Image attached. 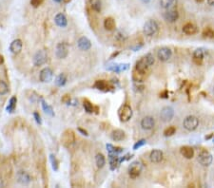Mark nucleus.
I'll return each mask as SVG.
<instances>
[{"instance_id": "nucleus-6", "label": "nucleus", "mask_w": 214, "mask_h": 188, "mask_svg": "<svg viewBox=\"0 0 214 188\" xmlns=\"http://www.w3.org/2000/svg\"><path fill=\"white\" fill-rule=\"evenodd\" d=\"M118 116L121 122H128L132 117V109L129 105H124L118 111Z\"/></svg>"}, {"instance_id": "nucleus-16", "label": "nucleus", "mask_w": 214, "mask_h": 188, "mask_svg": "<svg viewBox=\"0 0 214 188\" xmlns=\"http://www.w3.org/2000/svg\"><path fill=\"white\" fill-rule=\"evenodd\" d=\"M154 126H155V121L150 116L144 117L141 121V126L145 130H150L154 127Z\"/></svg>"}, {"instance_id": "nucleus-24", "label": "nucleus", "mask_w": 214, "mask_h": 188, "mask_svg": "<svg viewBox=\"0 0 214 188\" xmlns=\"http://www.w3.org/2000/svg\"><path fill=\"white\" fill-rule=\"evenodd\" d=\"M109 160H110V166L111 170H115L117 168V166H119V163L121 162L119 157H117V154H110Z\"/></svg>"}, {"instance_id": "nucleus-10", "label": "nucleus", "mask_w": 214, "mask_h": 188, "mask_svg": "<svg viewBox=\"0 0 214 188\" xmlns=\"http://www.w3.org/2000/svg\"><path fill=\"white\" fill-rule=\"evenodd\" d=\"M173 116H174V110L171 106L163 107L161 112H160V119L163 122H165V123L171 121L172 118H173Z\"/></svg>"}, {"instance_id": "nucleus-35", "label": "nucleus", "mask_w": 214, "mask_h": 188, "mask_svg": "<svg viewBox=\"0 0 214 188\" xmlns=\"http://www.w3.org/2000/svg\"><path fill=\"white\" fill-rule=\"evenodd\" d=\"M107 149H108V151H109L110 154H117V155H118L119 153L123 152V148L114 146H112V145H110V144H108V145H107Z\"/></svg>"}, {"instance_id": "nucleus-36", "label": "nucleus", "mask_w": 214, "mask_h": 188, "mask_svg": "<svg viewBox=\"0 0 214 188\" xmlns=\"http://www.w3.org/2000/svg\"><path fill=\"white\" fill-rule=\"evenodd\" d=\"M9 91V87L8 85L2 81V80H0V95H5V94H7Z\"/></svg>"}, {"instance_id": "nucleus-49", "label": "nucleus", "mask_w": 214, "mask_h": 188, "mask_svg": "<svg viewBox=\"0 0 214 188\" xmlns=\"http://www.w3.org/2000/svg\"><path fill=\"white\" fill-rule=\"evenodd\" d=\"M54 2H56V3H60V2H62L63 0H54Z\"/></svg>"}, {"instance_id": "nucleus-9", "label": "nucleus", "mask_w": 214, "mask_h": 188, "mask_svg": "<svg viewBox=\"0 0 214 188\" xmlns=\"http://www.w3.org/2000/svg\"><path fill=\"white\" fill-rule=\"evenodd\" d=\"M69 54V45L65 42L59 43L55 49V55L59 59H64Z\"/></svg>"}, {"instance_id": "nucleus-3", "label": "nucleus", "mask_w": 214, "mask_h": 188, "mask_svg": "<svg viewBox=\"0 0 214 188\" xmlns=\"http://www.w3.org/2000/svg\"><path fill=\"white\" fill-rule=\"evenodd\" d=\"M143 171V163L140 161H132L129 166V175L131 179H136Z\"/></svg>"}, {"instance_id": "nucleus-42", "label": "nucleus", "mask_w": 214, "mask_h": 188, "mask_svg": "<svg viewBox=\"0 0 214 188\" xmlns=\"http://www.w3.org/2000/svg\"><path fill=\"white\" fill-rule=\"evenodd\" d=\"M43 3V0H31V5L34 8L39 7Z\"/></svg>"}, {"instance_id": "nucleus-31", "label": "nucleus", "mask_w": 214, "mask_h": 188, "mask_svg": "<svg viewBox=\"0 0 214 188\" xmlns=\"http://www.w3.org/2000/svg\"><path fill=\"white\" fill-rule=\"evenodd\" d=\"M16 104H17V98H16V96H13L9 101V104L6 107V110L10 113L13 112L15 107H16Z\"/></svg>"}, {"instance_id": "nucleus-23", "label": "nucleus", "mask_w": 214, "mask_h": 188, "mask_svg": "<svg viewBox=\"0 0 214 188\" xmlns=\"http://www.w3.org/2000/svg\"><path fill=\"white\" fill-rule=\"evenodd\" d=\"M180 152L182 154L183 157H185L186 159H192L194 157V149L190 146H183L180 149Z\"/></svg>"}, {"instance_id": "nucleus-22", "label": "nucleus", "mask_w": 214, "mask_h": 188, "mask_svg": "<svg viewBox=\"0 0 214 188\" xmlns=\"http://www.w3.org/2000/svg\"><path fill=\"white\" fill-rule=\"evenodd\" d=\"M126 137V134L123 130L121 129H115L111 132L110 134V138L114 142H120V141H123Z\"/></svg>"}, {"instance_id": "nucleus-26", "label": "nucleus", "mask_w": 214, "mask_h": 188, "mask_svg": "<svg viewBox=\"0 0 214 188\" xmlns=\"http://www.w3.org/2000/svg\"><path fill=\"white\" fill-rule=\"evenodd\" d=\"M183 32H184V33H186L187 35H192L197 32V27L195 25L191 24V23H187V24H186L183 27Z\"/></svg>"}, {"instance_id": "nucleus-33", "label": "nucleus", "mask_w": 214, "mask_h": 188, "mask_svg": "<svg viewBox=\"0 0 214 188\" xmlns=\"http://www.w3.org/2000/svg\"><path fill=\"white\" fill-rule=\"evenodd\" d=\"M67 83V76L64 73L59 74L55 79V84L57 87H64Z\"/></svg>"}, {"instance_id": "nucleus-18", "label": "nucleus", "mask_w": 214, "mask_h": 188, "mask_svg": "<svg viewBox=\"0 0 214 188\" xmlns=\"http://www.w3.org/2000/svg\"><path fill=\"white\" fill-rule=\"evenodd\" d=\"M77 46L81 51H89L91 48V42L88 37L83 36L77 41Z\"/></svg>"}, {"instance_id": "nucleus-8", "label": "nucleus", "mask_w": 214, "mask_h": 188, "mask_svg": "<svg viewBox=\"0 0 214 188\" xmlns=\"http://www.w3.org/2000/svg\"><path fill=\"white\" fill-rule=\"evenodd\" d=\"M33 64L36 67H40L42 65H44L47 61H48V53L46 51L44 50H40L38 51L34 55H33Z\"/></svg>"}, {"instance_id": "nucleus-15", "label": "nucleus", "mask_w": 214, "mask_h": 188, "mask_svg": "<svg viewBox=\"0 0 214 188\" xmlns=\"http://www.w3.org/2000/svg\"><path fill=\"white\" fill-rule=\"evenodd\" d=\"M16 180L20 184L27 185L32 181V177L28 172L20 170L16 173Z\"/></svg>"}, {"instance_id": "nucleus-41", "label": "nucleus", "mask_w": 214, "mask_h": 188, "mask_svg": "<svg viewBox=\"0 0 214 188\" xmlns=\"http://www.w3.org/2000/svg\"><path fill=\"white\" fill-rule=\"evenodd\" d=\"M146 144H147V141H146L145 139H142V140L138 141V142H136V143L134 144L133 149H134V150H137L138 148H140V147H142V146H144Z\"/></svg>"}, {"instance_id": "nucleus-30", "label": "nucleus", "mask_w": 214, "mask_h": 188, "mask_svg": "<svg viewBox=\"0 0 214 188\" xmlns=\"http://www.w3.org/2000/svg\"><path fill=\"white\" fill-rule=\"evenodd\" d=\"M90 7L93 11L100 12L102 10V2L101 0H89Z\"/></svg>"}, {"instance_id": "nucleus-12", "label": "nucleus", "mask_w": 214, "mask_h": 188, "mask_svg": "<svg viewBox=\"0 0 214 188\" xmlns=\"http://www.w3.org/2000/svg\"><path fill=\"white\" fill-rule=\"evenodd\" d=\"M130 68V64H110L106 67V69L110 70V72H113L115 73H119L122 72H126Z\"/></svg>"}, {"instance_id": "nucleus-21", "label": "nucleus", "mask_w": 214, "mask_h": 188, "mask_svg": "<svg viewBox=\"0 0 214 188\" xmlns=\"http://www.w3.org/2000/svg\"><path fill=\"white\" fill-rule=\"evenodd\" d=\"M150 159L154 163H159L163 160V152L159 149H154L150 152Z\"/></svg>"}, {"instance_id": "nucleus-13", "label": "nucleus", "mask_w": 214, "mask_h": 188, "mask_svg": "<svg viewBox=\"0 0 214 188\" xmlns=\"http://www.w3.org/2000/svg\"><path fill=\"white\" fill-rule=\"evenodd\" d=\"M54 77V72L50 67H45L43 68L40 74H39V79L42 83H49L53 80Z\"/></svg>"}, {"instance_id": "nucleus-43", "label": "nucleus", "mask_w": 214, "mask_h": 188, "mask_svg": "<svg viewBox=\"0 0 214 188\" xmlns=\"http://www.w3.org/2000/svg\"><path fill=\"white\" fill-rule=\"evenodd\" d=\"M33 117H34V119H35V121H36L37 124H39V125L42 124V120H41V117H40L39 113L34 112V113H33Z\"/></svg>"}, {"instance_id": "nucleus-20", "label": "nucleus", "mask_w": 214, "mask_h": 188, "mask_svg": "<svg viewBox=\"0 0 214 188\" xmlns=\"http://www.w3.org/2000/svg\"><path fill=\"white\" fill-rule=\"evenodd\" d=\"M204 55H205V53H204V51H203L202 49H197V50H195L194 52H193V55H192L193 62H194L196 65H198V66L202 65L203 60H204Z\"/></svg>"}, {"instance_id": "nucleus-19", "label": "nucleus", "mask_w": 214, "mask_h": 188, "mask_svg": "<svg viewBox=\"0 0 214 188\" xmlns=\"http://www.w3.org/2000/svg\"><path fill=\"white\" fill-rule=\"evenodd\" d=\"M54 22L60 28H65L68 25V19L63 13H57L54 17Z\"/></svg>"}, {"instance_id": "nucleus-1", "label": "nucleus", "mask_w": 214, "mask_h": 188, "mask_svg": "<svg viewBox=\"0 0 214 188\" xmlns=\"http://www.w3.org/2000/svg\"><path fill=\"white\" fill-rule=\"evenodd\" d=\"M154 56L151 53L146 54L144 57H142L139 61H137L135 66V70L138 73L145 74L150 67H151L154 64Z\"/></svg>"}, {"instance_id": "nucleus-34", "label": "nucleus", "mask_w": 214, "mask_h": 188, "mask_svg": "<svg viewBox=\"0 0 214 188\" xmlns=\"http://www.w3.org/2000/svg\"><path fill=\"white\" fill-rule=\"evenodd\" d=\"M31 95H29V94L27 93V97L29 98V100L32 102V103H38L39 101L41 102V99L42 97L40 95H38V94L34 91H30Z\"/></svg>"}, {"instance_id": "nucleus-39", "label": "nucleus", "mask_w": 214, "mask_h": 188, "mask_svg": "<svg viewBox=\"0 0 214 188\" xmlns=\"http://www.w3.org/2000/svg\"><path fill=\"white\" fill-rule=\"evenodd\" d=\"M175 131H176V128L174 126H169L164 131V135L166 137H171V136H172L175 133Z\"/></svg>"}, {"instance_id": "nucleus-46", "label": "nucleus", "mask_w": 214, "mask_h": 188, "mask_svg": "<svg viewBox=\"0 0 214 188\" xmlns=\"http://www.w3.org/2000/svg\"><path fill=\"white\" fill-rule=\"evenodd\" d=\"M3 63H4V57L1 54H0V66H1Z\"/></svg>"}, {"instance_id": "nucleus-44", "label": "nucleus", "mask_w": 214, "mask_h": 188, "mask_svg": "<svg viewBox=\"0 0 214 188\" xmlns=\"http://www.w3.org/2000/svg\"><path fill=\"white\" fill-rule=\"evenodd\" d=\"M78 131H79V132H81V133H82V135H85V136H88V135H89V134H88V132H87L86 130L82 129V128H78Z\"/></svg>"}, {"instance_id": "nucleus-25", "label": "nucleus", "mask_w": 214, "mask_h": 188, "mask_svg": "<svg viewBox=\"0 0 214 188\" xmlns=\"http://www.w3.org/2000/svg\"><path fill=\"white\" fill-rule=\"evenodd\" d=\"M177 5V0H160V6L165 10L174 9Z\"/></svg>"}, {"instance_id": "nucleus-47", "label": "nucleus", "mask_w": 214, "mask_h": 188, "mask_svg": "<svg viewBox=\"0 0 214 188\" xmlns=\"http://www.w3.org/2000/svg\"><path fill=\"white\" fill-rule=\"evenodd\" d=\"M142 2H143V3H146V4H148V3H150V0H142Z\"/></svg>"}, {"instance_id": "nucleus-27", "label": "nucleus", "mask_w": 214, "mask_h": 188, "mask_svg": "<svg viewBox=\"0 0 214 188\" xmlns=\"http://www.w3.org/2000/svg\"><path fill=\"white\" fill-rule=\"evenodd\" d=\"M104 27H105V29L107 31H110V32L114 31L115 28H116V23H115L114 19L111 18V17L106 18L105 21H104Z\"/></svg>"}, {"instance_id": "nucleus-7", "label": "nucleus", "mask_w": 214, "mask_h": 188, "mask_svg": "<svg viewBox=\"0 0 214 188\" xmlns=\"http://www.w3.org/2000/svg\"><path fill=\"white\" fill-rule=\"evenodd\" d=\"M212 161H213L212 155L206 150H202L198 154V161L203 166H209Z\"/></svg>"}, {"instance_id": "nucleus-5", "label": "nucleus", "mask_w": 214, "mask_h": 188, "mask_svg": "<svg viewBox=\"0 0 214 188\" xmlns=\"http://www.w3.org/2000/svg\"><path fill=\"white\" fill-rule=\"evenodd\" d=\"M75 141V134L71 129H67L63 132L61 136V144L65 147H69L74 143Z\"/></svg>"}, {"instance_id": "nucleus-38", "label": "nucleus", "mask_w": 214, "mask_h": 188, "mask_svg": "<svg viewBox=\"0 0 214 188\" xmlns=\"http://www.w3.org/2000/svg\"><path fill=\"white\" fill-rule=\"evenodd\" d=\"M83 106H84V108H85V111H87L88 113H92V112H93V106H92V105H91L88 100H85V101H84Z\"/></svg>"}, {"instance_id": "nucleus-11", "label": "nucleus", "mask_w": 214, "mask_h": 188, "mask_svg": "<svg viewBox=\"0 0 214 188\" xmlns=\"http://www.w3.org/2000/svg\"><path fill=\"white\" fill-rule=\"evenodd\" d=\"M172 56V52L168 47H163V48L159 49L157 52V57L160 61L166 62L171 58Z\"/></svg>"}, {"instance_id": "nucleus-2", "label": "nucleus", "mask_w": 214, "mask_h": 188, "mask_svg": "<svg viewBox=\"0 0 214 188\" xmlns=\"http://www.w3.org/2000/svg\"><path fill=\"white\" fill-rule=\"evenodd\" d=\"M158 23L153 19L148 20L144 24V27H143V32H144L146 36H153L158 32Z\"/></svg>"}, {"instance_id": "nucleus-28", "label": "nucleus", "mask_w": 214, "mask_h": 188, "mask_svg": "<svg viewBox=\"0 0 214 188\" xmlns=\"http://www.w3.org/2000/svg\"><path fill=\"white\" fill-rule=\"evenodd\" d=\"M41 105H42V108L44 110V112L48 115H50V116H54V108L48 104L43 98L41 99Z\"/></svg>"}, {"instance_id": "nucleus-4", "label": "nucleus", "mask_w": 214, "mask_h": 188, "mask_svg": "<svg viewBox=\"0 0 214 188\" xmlns=\"http://www.w3.org/2000/svg\"><path fill=\"white\" fill-rule=\"evenodd\" d=\"M199 126V120L197 117L190 115L187 116L185 118L184 122H183V126L185 129H186L187 131H193L195 130Z\"/></svg>"}, {"instance_id": "nucleus-17", "label": "nucleus", "mask_w": 214, "mask_h": 188, "mask_svg": "<svg viewBox=\"0 0 214 188\" xmlns=\"http://www.w3.org/2000/svg\"><path fill=\"white\" fill-rule=\"evenodd\" d=\"M23 48V43L20 39L13 40L10 45V52L13 54H18L21 52Z\"/></svg>"}, {"instance_id": "nucleus-32", "label": "nucleus", "mask_w": 214, "mask_h": 188, "mask_svg": "<svg viewBox=\"0 0 214 188\" xmlns=\"http://www.w3.org/2000/svg\"><path fill=\"white\" fill-rule=\"evenodd\" d=\"M95 163H96L98 168L104 167V166L106 164V159L103 154H97L95 156Z\"/></svg>"}, {"instance_id": "nucleus-29", "label": "nucleus", "mask_w": 214, "mask_h": 188, "mask_svg": "<svg viewBox=\"0 0 214 188\" xmlns=\"http://www.w3.org/2000/svg\"><path fill=\"white\" fill-rule=\"evenodd\" d=\"M96 89L98 90H102V91H108L109 90V84L105 81V80H98L95 82L94 86H93Z\"/></svg>"}, {"instance_id": "nucleus-48", "label": "nucleus", "mask_w": 214, "mask_h": 188, "mask_svg": "<svg viewBox=\"0 0 214 188\" xmlns=\"http://www.w3.org/2000/svg\"><path fill=\"white\" fill-rule=\"evenodd\" d=\"M4 186V183H3V181H2V180L0 179V187H3Z\"/></svg>"}, {"instance_id": "nucleus-50", "label": "nucleus", "mask_w": 214, "mask_h": 188, "mask_svg": "<svg viewBox=\"0 0 214 188\" xmlns=\"http://www.w3.org/2000/svg\"><path fill=\"white\" fill-rule=\"evenodd\" d=\"M212 92H213V94H214V87H213V89H212Z\"/></svg>"}, {"instance_id": "nucleus-51", "label": "nucleus", "mask_w": 214, "mask_h": 188, "mask_svg": "<svg viewBox=\"0 0 214 188\" xmlns=\"http://www.w3.org/2000/svg\"><path fill=\"white\" fill-rule=\"evenodd\" d=\"M213 143H214V139H213Z\"/></svg>"}, {"instance_id": "nucleus-14", "label": "nucleus", "mask_w": 214, "mask_h": 188, "mask_svg": "<svg viewBox=\"0 0 214 188\" xmlns=\"http://www.w3.org/2000/svg\"><path fill=\"white\" fill-rule=\"evenodd\" d=\"M163 16H164L166 21H168L170 23H174L179 18V12L175 9H170V10H166L164 12Z\"/></svg>"}, {"instance_id": "nucleus-45", "label": "nucleus", "mask_w": 214, "mask_h": 188, "mask_svg": "<svg viewBox=\"0 0 214 188\" xmlns=\"http://www.w3.org/2000/svg\"><path fill=\"white\" fill-rule=\"evenodd\" d=\"M206 2L210 6H214V0H206Z\"/></svg>"}, {"instance_id": "nucleus-37", "label": "nucleus", "mask_w": 214, "mask_h": 188, "mask_svg": "<svg viewBox=\"0 0 214 188\" xmlns=\"http://www.w3.org/2000/svg\"><path fill=\"white\" fill-rule=\"evenodd\" d=\"M50 160H51V162H52L53 169H54V171H57V170H58V164H59V162H58V161L56 160L55 156L53 155V154L50 155Z\"/></svg>"}, {"instance_id": "nucleus-40", "label": "nucleus", "mask_w": 214, "mask_h": 188, "mask_svg": "<svg viewBox=\"0 0 214 188\" xmlns=\"http://www.w3.org/2000/svg\"><path fill=\"white\" fill-rule=\"evenodd\" d=\"M203 35L205 37H207V38H213L214 37V31L210 28H206L203 32Z\"/></svg>"}]
</instances>
